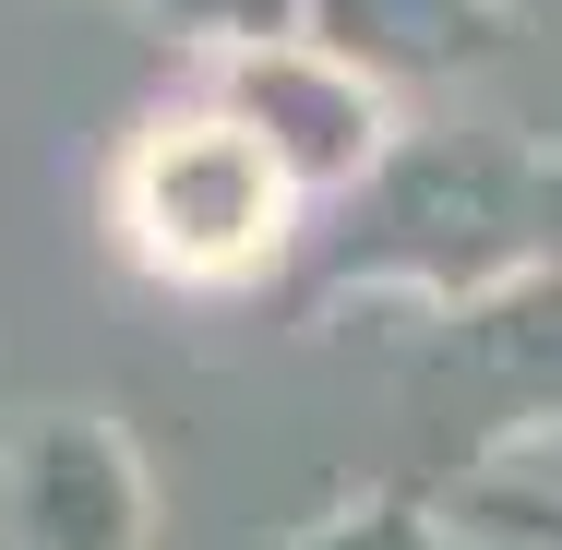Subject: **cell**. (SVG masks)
I'll use <instances>...</instances> for the list:
<instances>
[{"label":"cell","mask_w":562,"mask_h":550,"mask_svg":"<svg viewBox=\"0 0 562 550\" xmlns=\"http://www.w3.org/2000/svg\"><path fill=\"white\" fill-rule=\"evenodd\" d=\"M527 276H562V144L454 120L395 132V156L347 192L336 288H407V300H503Z\"/></svg>","instance_id":"obj_1"},{"label":"cell","mask_w":562,"mask_h":550,"mask_svg":"<svg viewBox=\"0 0 562 550\" xmlns=\"http://www.w3.org/2000/svg\"><path fill=\"white\" fill-rule=\"evenodd\" d=\"M109 227H120V251H132L144 276H168V288H251V276L288 263L300 192L276 180V156H263L216 97H192V109H156L120 144Z\"/></svg>","instance_id":"obj_2"},{"label":"cell","mask_w":562,"mask_h":550,"mask_svg":"<svg viewBox=\"0 0 562 550\" xmlns=\"http://www.w3.org/2000/svg\"><path fill=\"white\" fill-rule=\"evenodd\" d=\"M204 97L276 156V180H288L300 204H347V192L395 156V97H383L371 72H347L336 48H312V36L227 60Z\"/></svg>","instance_id":"obj_3"},{"label":"cell","mask_w":562,"mask_h":550,"mask_svg":"<svg viewBox=\"0 0 562 550\" xmlns=\"http://www.w3.org/2000/svg\"><path fill=\"white\" fill-rule=\"evenodd\" d=\"M0 550H156V479L120 419L36 407L0 442Z\"/></svg>","instance_id":"obj_4"},{"label":"cell","mask_w":562,"mask_h":550,"mask_svg":"<svg viewBox=\"0 0 562 550\" xmlns=\"http://www.w3.org/2000/svg\"><path fill=\"white\" fill-rule=\"evenodd\" d=\"M300 36L336 48L347 72H371L383 97H407V85H454V72L503 60L515 0H312Z\"/></svg>","instance_id":"obj_5"},{"label":"cell","mask_w":562,"mask_h":550,"mask_svg":"<svg viewBox=\"0 0 562 550\" xmlns=\"http://www.w3.org/2000/svg\"><path fill=\"white\" fill-rule=\"evenodd\" d=\"M454 359H467V383L503 395V419H551L562 431V276H527L503 300H467L454 312Z\"/></svg>","instance_id":"obj_6"},{"label":"cell","mask_w":562,"mask_h":550,"mask_svg":"<svg viewBox=\"0 0 562 550\" xmlns=\"http://www.w3.org/2000/svg\"><path fill=\"white\" fill-rule=\"evenodd\" d=\"M156 24H168L204 72H227V60H251V48H288V36L312 24V0H156Z\"/></svg>","instance_id":"obj_7"},{"label":"cell","mask_w":562,"mask_h":550,"mask_svg":"<svg viewBox=\"0 0 562 550\" xmlns=\"http://www.w3.org/2000/svg\"><path fill=\"white\" fill-rule=\"evenodd\" d=\"M454 527L491 539V550H562V479H539V467H491V479H467Z\"/></svg>","instance_id":"obj_8"},{"label":"cell","mask_w":562,"mask_h":550,"mask_svg":"<svg viewBox=\"0 0 562 550\" xmlns=\"http://www.w3.org/2000/svg\"><path fill=\"white\" fill-rule=\"evenodd\" d=\"M454 550H491V539H454Z\"/></svg>","instance_id":"obj_9"}]
</instances>
